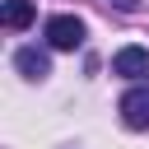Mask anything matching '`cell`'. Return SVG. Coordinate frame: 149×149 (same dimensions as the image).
I'll return each mask as SVG.
<instances>
[{
  "label": "cell",
  "mask_w": 149,
  "mask_h": 149,
  "mask_svg": "<svg viewBox=\"0 0 149 149\" xmlns=\"http://www.w3.org/2000/svg\"><path fill=\"white\" fill-rule=\"evenodd\" d=\"M0 19H5V28H28L37 19V5L33 0H5L0 5Z\"/></svg>",
  "instance_id": "cell-5"
},
{
  "label": "cell",
  "mask_w": 149,
  "mask_h": 149,
  "mask_svg": "<svg viewBox=\"0 0 149 149\" xmlns=\"http://www.w3.org/2000/svg\"><path fill=\"white\" fill-rule=\"evenodd\" d=\"M14 65H19L23 79H47V74H51L47 51H37V47H19V51H14Z\"/></svg>",
  "instance_id": "cell-4"
},
{
  "label": "cell",
  "mask_w": 149,
  "mask_h": 149,
  "mask_svg": "<svg viewBox=\"0 0 149 149\" xmlns=\"http://www.w3.org/2000/svg\"><path fill=\"white\" fill-rule=\"evenodd\" d=\"M112 70H116L121 79H149V51H144V47H121V51L112 56Z\"/></svg>",
  "instance_id": "cell-3"
},
{
  "label": "cell",
  "mask_w": 149,
  "mask_h": 149,
  "mask_svg": "<svg viewBox=\"0 0 149 149\" xmlns=\"http://www.w3.org/2000/svg\"><path fill=\"white\" fill-rule=\"evenodd\" d=\"M112 5H116L121 14H135V9H140V0H112Z\"/></svg>",
  "instance_id": "cell-6"
},
{
  "label": "cell",
  "mask_w": 149,
  "mask_h": 149,
  "mask_svg": "<svg viewBox=\"0 0 149 149\" xmlns=\"http://www.w3.org/2000/svg\"><path fill=\"white\" fill-rule=\"evenodd\" d=\"M47 47H56V51H74V47H84V19H74V14H56V19H47Z\"/></svg>",
  "instance_id": "cell-1"
},
{
  "label": "cell",
  "mask_w": 149,
  "mask_h": 149,
  "mask_svg": "<svg viewBox=\"0 0 149 149\" xmlns=\"http://www.w3.org/2000/svg\"><path fill=\"white\" fill-rule=\"evenodd\" d=\"M121 121L130 130H149V84H140L121 98Z\"/></svg>",
  "instance_id": "cell-2"
}]
</instances>
